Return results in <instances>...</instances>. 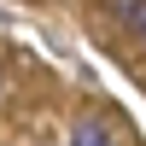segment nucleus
<instances>
[{"label":"nucleus","mask_w":146,"mask_h":146,"mask_svg":"<svg viewBox=\"0 0 146 146\" xmlns=\"http://www.w3.org/2000/svg\"><path fill=\"white\" fill-rule=\"evenodd\" d=\"M70 146H111V129H105L100 117H82V123L70 129Z\"/></svg>","instance_id":"1"},{"label":"nucleus","mask_w":146,"mask_h":146,"mask_svg":"<svg viewBox=\"0 0 146 146\" xmlns=\"http://www.w3.org/2000/svg\"><path fill=\"white\" fill-rule=\"evenodd\" d=\"M105 12L123 18V23H140V18H146V0H105Z\"/></svg>","instance_id":"2"},{"label":"nucleus","mask_w":146,"mask_h":146,"mask_svg":"<svg viewBox=\"0 0 146 146\" xmlns=\"http://www.w3.org/2000/svg\"><path fill=\"white\" fill-rule=\"evenodd\" d=\"M140 35H146V18H140Z\"/></svg>","instance_id":"3"}]
</instances>
